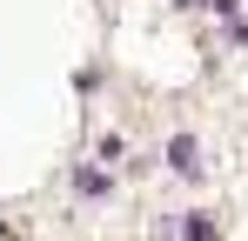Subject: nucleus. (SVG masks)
<instances>
[{"instance_id": "f257e3e1", "label": "nucleus", "mask_w": 248, "mask_h": 241, "mask_svg": "<svg viewBox=\"0 0 248 241\" xmlns=\"http://www.w3.org/2000/svg\"><path fill=\"white\" fill-rule=\"evenodd\" d=\"M161 241H221V228H215V214H181V221H161Z\"/></svg>"}, {"instance_id": "f03ea898", "label": "nucleus", "mask_w": 248, "mask_h": 241, "mask_svg": "<svg viewBox=\"0 0 248 241\" xmlns=\"http://www.w3.org/2000/svg\"><path fill=\"white\" fill-rule=\"evenodd\" d=\"M168 167H174L181 181H195V174H202V141H195V134H174V141H168Z\"/></svg>"}, {"instance_id": "7ed1b4c3", "label": "nucleus", "mask_w": 248, "mask_h": 241, "mask_svg": "<svg viewBox=\"0 0 248 241\" xmlns=\"http://www.w3.org/2000/svg\"><path fill=\"white\" fill-rule=\"evenodd\" d=\"M74 195H81V201H101V195H108V174H101V167H81V174H74Z\"/></svg>"}, {"instance_id": "20e7f679", "label": "nucleus", "mask_w": 248, "mask_h": 241, "mask_svg": "<svg viewBox=\"0 0 248 241\" xmlns=\"http://www.w3.org/2000/svg\"><path fill=\"white\" fill-rule=\"evenodd\" d=\"M174 7H181V14H195V7H208V0H174Z\"/></svg>"}]
</instances>
